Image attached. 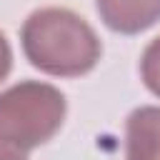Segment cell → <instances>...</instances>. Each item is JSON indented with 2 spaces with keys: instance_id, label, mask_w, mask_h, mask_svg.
I'll use <instances>...</instances> for the list:
<instances>
[{
  "instance_id": "5",
  "label": "cell",
  "mask_w": 160,
  "mask_h": 160,
  "mask_svg": "<svg viewBox=\"0 0 160 160\" xmlns=\"http://www.w3.org/2000/svg\"><path fill=\"white\" fill-rule=\"evenodd\" d=\"M140 78L145 82V88L160 98V35L155 40L148 42V48L142 50V58H140Z\"/></svg>"
},
{
  "instance_id": "1",
  "label": "cell",
  "mask_w": 160,
  "mask_h": 160,
  "mask_svg": "<svg viewBox=\"0 0 160 160\" xmlns=\"http://www.w3.org/2000/svg\"><path fill=\"white\" fill-rule=\"evenodd\" d=\"M20 45L30 65L52 78H80L102 55L95 30L68 8H40L30 12L20 30Z\"/></svg>"
},
{
  "instance_id": "3",
  "label": "cell",
  "mask_w": 160,
  "mask_h": 160,
  "mask_svg": "<svg viewBox=\"0 0 160 160\" xmlns=\"http://www.w3.org/2000/svg\"><path fill=\"white\" fill-rule=\"evenodd\" d=\"M100 20L120 35H138L160 20V0H95Z\"/></svg>"
},
{
  "instance_id": "4",
  "label": "cell",
  "mask_w": 160,
  "mask_h": 160,
  "mask_svg": "<svg viewBox=\"0 0 160 160\" xmlns=\"http://www.w3.org/2000/svg\"><path fill=\"white\" fill-rule=\"evenodd\" d=\"M125 160H160V105H140L128 115Z\"/></svg>"
},
{
  "instance_id": "6",
  "label": "cell",
  "mask_w": 160,
  "mask_h": 160,
  "mask_svg": "<svg viewBox=\"0 0 160 160\" xmlns=\"http://www.w3.org/2000/svg\"><path fill=\"white\" fill-rule=\"evenodd\" d=\"M10 68H12V50H10V42L5 38V32L0 30V82L8 78Z\"/></svg>"
},
{
  "instance_id": "2",
  "label": "cell",
  "mask_w": 160,
  "mask_h": 160,
  "mask_svg": "<svg viewBox=\"0 0 160 160\" xmlns=\"http://www.w3.org/2000/svg\"><path fill=\"white\" fill-rule=\"evenodd\" d=\"M68 112L65 95L40 80H22L0 92V160H28L60 128Z\"/></svg>"
}]
</instances>
